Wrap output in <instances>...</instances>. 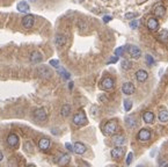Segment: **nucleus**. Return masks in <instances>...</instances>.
I'll return each mask as SVG.
<instances>
[{
	"mask_svg": "<svg viewBox=\"0 0 168 167\" xmlns=\"http://www.w3.org/2000/svg\"><path fill=\"white\" fill-rule=\"evenodd\" d=\"M145 59H146V63H147V65L152 66L154 64V58L152 57L151 55H146L145 56Z\"/></svg>",
	"mask_w": 168,
	"mask_h": 167,
	"instance_id": "obj_29",
	"label": "nucleus"
},
{
	"mask_svg": "<svg viewBox=\"0 0 168 167\" xmlns=\"http://www.w3.org/2000/svg\"><path fill=\"white\" fill-rule=\"evenodd\" d=\"M124 143H125V137L123 135H120V136H115L114 137V144L118 147H122Z\"/></svg>",
	"mask_w": 168,
	"mask_h": 167,
	"instance_id": "obj_24",
	"label": "nucleus"
},
{
	"mask_svg": "<svg viewBox=\"0 0 168 167\" xmlns=\"http://www.w3.org/2000/svg\"><path fill=\"white\" fill-rule=\"evenodd\" d=\"M27 167H36V166H35V165H33V164H30V165H28Z\"/></svg>",
	"mask_w": 168,
	"mask_h": 167,
	"instance_id": "obj_46",
	"label": "nucleus"
},
{
	"mask_svg": "<svg viewBox=\"0 0 168 167\" xmlns=\"http://www.w3.org/2000/svg\"><path fill=\"white\" fill-rule=\"evenodd\" d=\"M122 92L124 94H126V95H131L135 93V86H133L132 83H125L123 84V86H122Z\"/></svg>",
	"mask_w": 168,
	"mask_h": 167,
	"instance_id": "obj_13",
	"label": "nucleus"
},
{
	"mask_svg": "<svg viewBox=\"0 0 168 167\" xmlns=\"http://www.w3.org/2000/svg\"><path fill=\"white\" fill-rule=\"evenodd\" d=\"M132 158H133V153L132 152H130V153L128 154V158H126V165H130L131 164V161H132Z\"/></svg>",
	"mask_w": 168,
	"mask_h": 167,
	"instance_id": "obj_35",
	"label": "nucleus"
},
{
	"mask_svg": "<svg viewBox=\"0 0 168 167\" xmlns=\"http://www.w3.org/2000/svg\"><path fill=\"white\" fill-rule=\"evenodd\" d=\"M101 88L104 91H110L114 88V80L110 77H107L101 81Z\"/></svg>",
	"mask_w": 168,
	"mask_h": 167,
	"instance_id": "obj_6",
	"label": "nucleus"
},
{
	"mask_svg": "<svg viewBox=\"0 0 168 167\" xmlns=\"http://www.w3.org/2000/svg\"><path fill=\"white\" fill-rule=\"evenodd\" d=\"M73 151H74L77 154H84L85 152H86V146H85L84 143L77 142L74 145H73Z\"/></svg>",
	"mask_w": 168,
	"mask_h": 167,
	"instance_id": "obj_16",
	"label": "nucleus"
},
{
	"mask_svg": "<svg viewBox=\"0 0 168 167\" xmlns=\"http://www.w3.org/2000/svg\"><path fill=\"white\" fill-rule=\"evenodd\" d=\"M66 36L63 35V34H57L55 37V44L57 45L58 48H62L66 44Z\"/></svg>",
	"mask_w": 168,
	"mask_h": 167,
	"instance_id": "obj_15",
	"label": "nucleus"
},
{
	"mask_svg": "<svg viewBox=\"0 0 168 167\" xmlns=\"http://www.w3.org/2000/svg\"><path fill=\"white\" fill-rule=\"evenodd\" d=\"M138 139L142 142H147L151 138V131L148 129H140L138 132Z\"/></svg>",
	"mask_w": 168,
	"mask_h": 167,
	"instance_id": "obj_8",
	"label": "nucleus"
},
{
	"mask_svg": "<svg viewBox=\"0 0 168 167\" xmlns=\"http://www.w3.org/2000/svg\"><path fill=\"white\" fill-rule=\"evenodd\" d=\"M87 117H86V114H85L84 110H79L78 113H75L74 116H73V123L78 127H84L87 124Z\"/></svg>",
	"mask_w": 168,
	"mask_h": 167,
	"instance_id": "obj_2",
	"label": "nucleus"
},
{
	"mask_svg": "<svg viewBox=\"0 0 168 167\" xmlns=\"http://www.w3.org/2000/svg\"><path fill=\"white\" fill-rule=\"evenodd\" d=\"M34 21H35V18H34V15H31V14H28L26 15L24 18L22 19V26L27 29H29L31 27L34 26Z\"/></svg>",
	"mask_w": 168,
	"mask_h": 167,
	"instance_id": "obj_9",
	"label": "nucleus"
},
{
	"mask_svg": "<svg viewBox=\"0 0 168 167\" xmlns=\"http://www.w3.org/2000/svg\"><path fill=\"white\" fill-rule=\"evenodd\" d=\"M37 73L43 79H50L51 75H52V71L50 70L48 66H41V67H38V70H37Z\"/></svg>",
	"mask_w": 168,
	"mask_h": 167,
	"instance_id": "obj_3",
	"label": "nucleus"
},
{
	"mask_svg": "<svg viewBox=\"0 0 168 167\" xmlns=\"http://www.w3.org/2000/svg\"><path fill=\"white\" fill-rule=\"evenodd\" d=\"M29 59H30L31 63L37 64V63H41L43 61V56H42V53L40 51H33L30 53V56H29Z\"/></svg>",
	"mask_w": 168,
	"mask_h": 167,
	"instance_id": "obj_12",
	"label": "nucleus"
},
{
	"mask_svg": "<svg viewBox=\"0 0 168 167\" xmlns=\"http://www.w3.org/2000/svg\"><path fill=\"white\" fill-rule=\"evenodd\" d=\"M24 150H26L27 152H33V144H31V142H26L24 143Z\"/></svg>",
	"mask_w": 168,
	"mask_h": 167,
	"instance_id": "obj_30",
	"label": "nucleus"
},
{
	"mask_svg": "<svg viewBox=\"0 0 168 167\" xmlns=\"http://www.w3.org/2000/svg\"><path fill=\"white\" fill-rule=\"evenodd\" d=\"M111 16H108V15H107V16H104V18H103V22H104V23H108V22L109 21H111Z\"/></svg>",
	"mask_w": 168,
	"mask_h": 167,
	"instance_id": "obj_42",
	"label": "nucleus"
},
{
	"mask_svg": "<svg viewBox=\"0 0 168 167\" xmlns=\"http://www.w3.org/2000/svg\"><path fill=\"white\" fill-rule=\"evenodd\" d=\"M99 99H100V101H101V102H106L107 101V97H104V95H100V97H99Z\"/></svg>",
	"mask_w": 168,
	"mask_h": 167,
	"instance_id": "obj_43",
	"label": "nucleus"
},
{
	"mask_svg": "<svg viewBox=\"0 0 168 167\" xmlns=\"http://www.w3.org/2000/svg\"><path fill=\"white\" fill-rule=\"evenodd\" d=\"M143 120H144V122L147 124H151L154 122V114L152 113V111H150V110H147V111H145L144 114H143Z\"/></svg>",
	"mask_w": 168,
	"mask_h": 167,
	"instance_id": "obj_18",
	"label": "nucleus"
},
{
	"mask_svg": "<svg viewBox=\"0 0 168 167\" xmlns=\"http://www.w3.org/2000/svg\"><path fill=\"white\" fill-rule=\"evenodd\" d=\"M7 144H8L11 147H18V144H19L18 135H15V133H11V135L7 137Z\"/></svg>",
	"mask_w": 168,
	"mask_h": 167,
	"instance_id": "obj_14",
	"label": "nucleus"
},
{
	"mask_svg": "<svg viewBox=\"0 0 168 167\" xmlns=\"http://www.w3.org/2000/svg\"><path fill=\"white\" fill-rule=\"evenodd\" d=\"M16 8L21 13H28L30 11V7H29V5H28L27 1H20L18 4V6H16Z\"/></svg>",
	"mask_w": 168,
	"mask_h": 167,
	"instance_id": "obj_19",
	"label": "nucleus"
},
{
	"mask_svg": "<svg viewBox=\"0 0 168 167\" xmlns=\"http://www.w3.org/2000/svg\"><path fill=\"white\" fill-rule=\"evenodd\" d=\"M123 106H124V109L126 110V111H130L131 108H132V101L129 100V99H126V100H124Z\"/></svg>",
	"mask_w": 168,
	"mask_h": 167,
	"instance_id": "obj_28",
	"label": "nucleus"
},
{
	"mask_svg": "<svg viewBox=\"0 0 168 167\" xmlns=\"http://www.w3.org/2000/svg\"><path fill=\"white\" fill-rule=\"evenodd\" d=\"M130 27H131L132 29H137L138 28V21L137 20H133V21L130 22Z\"/></svg>",
	"mask_w": 168,
	"mask_h": 167,
	"instance_id": "obj_36",
	"label": "nucleus"
},
{
	"mask_svg": "<svg viewBox=\"0 0 168 167\" xmlns=\"http://www.w3.org/2000/svg\"><path fill=\"white\" fill-rule=\"evenodd\" d=\"M60 114H62L63 117H69L70 114H71V106L70 105H64L62 107V110H60Z\"/></svg>",
	"mask_w": 168,
	"mask_h": 167,
	"instance_id": "obj_25",
	"label": "nucleus"
},
{
	"mask_svg": "<svg viewBox=\"0 0 168 167\" xmlns=\"http://www.w3.org/2000/svg\"><path fill=\"white\" fill-rule=\"evenodd\" d=\"M66 149L69 150V151H73V147H72L71 144H69V143H66Z\"/></svg>",
	"mask_w": 168,
	"mask_h": 167,
	"instance_id": "obj_44",
	"label": "nucleus"
},
{
	"mask_svg": "<svg viewBox=\"0 0 168 167\" xmlns=\"http://www.w3.org/2000/svg\"><path fill=\"white\" fill-rule=\"evenodd\" d=\"M147 78H148V73H147L145 70H138L137 72H136V79H137L139 83L146 81Z\"/></svg>",
	"mask_w": 168,
	"mask_h": 167,
	"instance_id": "obj_17",
	"label": "nucleus"
},
{
	"mask_svg": "<svg viewBox=\"0 0 168 167\" xmlns=\"http://www.w3.org/2000/svg\"><path fill=\"white\" fill-rule=\"evenodd\" d=\"M50 65H52L53 67H59V62H58L57 59H51L50 61Z\"/></svg>",
	"mask_w": 168,
	"mask_h": 167,
	"instance_id": "obj_34",
	"label": "nucleus"
},
{
	"mask_svg": "<svg viewBox=\"0 0 168 167\" xmlns=\"http://www.w3.org/2000/svg\"><path fill=\"white\" fill-rule=\"evenodd\" d=\"M125 124H126V127L128 128L132 129V128L137 127L138 123L135 117H132V116H128V117H125Z\"/></svg>",
	"mask_w": 168,
	"mask_h": 167,
	"instance_id": "obj_22",
	"label": "nucleus"
},
{
	"mask_svg": "<svg viewBox=\"0 0 168 167\" xmlns=\"http://www.w3.org/2000/svg\"><path fill=\"white\" fill-rule=\"evenodd\" d=\"M79 28H80V29H81V28H82V29H87V25H86L85 22L80 21L79 22Z\"/></svg>",
	"mask_w": 168,
	"mask_h": 167,
	"instance_id": "obj_40",
	"label": "nucleus"
},
{
	"mask_svg": "<svg viewBox=\"0 0 168 167\" xmlns=\"http://www.w3.org/2000/svg\"><path fill=\"white\" fill-rule=\"evenodd\" d=\"M60 74H62L63 77L65 78V79H69V78H70V73H69V72H66L65 70H62V72H60Z\"/></svg>",
	"mask_w": 168,
	"mask_h": 167,
	"instance_id": "obj_37",
	"label": "nucleus"
},
{
	"mask_svg": "<svg viewBox=\"0 0 168 167\" xmlns=\"http://www.w3.org/2000/svg\"><path fill=\"white\" fill-rule=\"evenodd\" d=\"M167 166H168V161H167V160H161V161H160L159 167H167Z\"/></svg>",
	"mask_w": 168,
	"mask_h": 167,
	"instance_id": "obj_39",
	"label": "nucleus"
},
{
	"mask_svg": "<svg viewBox=\"0 0 168 167\" xmlns=\"http://www.w3.org/2000/svg\"><path fill=\"white\" fill-rule=\"evenodd\" d=\"M124 50H125V48H124V47H120V48H117L115 50V56H117V57L122 56V55L124 53Z\"/></svg>",
	"mask_w": 168,
	"mask_h": 167,
	"instance_id": "obj_31",
	"label": "nucleus"
},
{
	"mask_svg": "<svg viewBox=\"0 0 168 167\" xmlns=\"http://www.w3.org/2000/svg\"><path fill=\"white\" fill-rule=\"evenodd\" d=\"M99 111H100V110H99V108H97L96 106H93V107H92V109H91V114L95 116V115L99 114Z\"/></svg>",
	"mask_w": 168,
	"mask_h": 167,
	"instance_id": "obj_33",
	"label": "nucleus"
},
{
	"mask_svg": "<svg viewBox=\"0 0 168 167\" xmlns=\"http://www.w3.org/2000/svg\"><path fill=\"white\" fill-rule=\"evenodd\" d=\"M2 159H4V154H2V152H1V151H0V161H1V160H2Z\"/></svg>",
	"mask_w": 168,
	"mask_h": 167,
	"instance_id": "obj_45",
	"label": "nucleus"
},
{
	"mask_svg": "<svg viewBox=\"0 0 168 167\" xmlns=\"http://www.w3.org/2000/svg\"><path fill=\"white\" fill-rule=\"evenodd\" d=\"M128 52L135 59H138V58H140V56H142L140 49L138 48V47H136V45H128Z\"/></svg>",
	"mask_w": 168,
	"mask_h": 167,
	"instance_id": "obj_4",
	"label": "nucleus"
},
{
	"mask_svg": "<svg viewBox=\"0 0 168 167\" xmlns=\"http://www.w3.org/2000/svg\"><path fill=\"white\" fill-rule=\"evenodd\" d=\"M81 1H84V0H81Z\"/></svg>",
	"mask_w": 168,
	"mask_h": 167,
	"instance_id": "obj_48",
	"label": "nucleus"
},
{
	"mask_svg": "<svg viewBox=\"0 0 168 167\" xmlns=\"http://www.w3.org/2000/svg\"><path fill=\"white\" fill-rule=\"evenodd\" d=\"M138 14L137 13H126L125 14V19H128V20H130V19H135L137 18Z\"/></svg>",
	"mask_w": 168,
	"mask_h": 167,
	"instance_id": "obj_32",
	"label": "nucleus"
},
{
	"mask_svg": "<svg viewBox=\"0 0 168 167\" xmlns=\"http://www.w3.org/2000/svg\"><path fill=\"white\" fill-rule=\"evenodd\" d=\"M118 61V57L117 56H114V57H111L109 61H108V64H113V63H116Z\"/></svg>",
	"mask_w": 168,
	"mask_h": 167,
	"instance_id": "obj_38",
	"label": "nucleus"
},
{
	"mask_svg": "<svg viewBox=\"0 0 168 167\" xmlns=\"http://www.w3.org/2000/svg\"><path fill=\"white\" fill-rule=\"evenodd\" d=\"M111 157L115 159V160H120V159L123 158V156H124V150L123 147H114V149L111 150Z\"/></svg>",
	"mask_w": 168,
	"mask_h": 167,
	"instance_id": "obj_10",
	"label": "nucleus"
},
{
	"mask_svg": "<svg viewBox=\"0 0 168 167\" xmlns=\"http://www.w3.org/2000/svg\"><path fill=\"white\" fill-rule=\"evenodd\" d=\"M147 28H148V30L151 31H157L158 30V28H159V22L157 20V18H150L147 20Z\"/></svg>",
	"mask_w": 168,
	"mask_h": 167,
	"instance_id": "obj_11",
	"label": "nucleus"
},
{
	"mask_svg": "<svg viewBox=\"0 0 168 167\" xmlns=\"http://www.w3.org/2000/svg\"><path fill=\"white\" fill-rule=\"evenodd\" d=\"M80 165H79V167H91L89 166V164H87L86 161H80Z\"/></svg>",
	"mask_w": 168,
	"mask_h": 167,
	"instance_id": "obj_41",
	"label": "nucleus"
},
{
	"mask_svg": "<svg viewBox=\"0 0 168 167\" xmlns=\"http://www.w3.org/2000/svg\"><path fill=\"white\" fill-rule=\"evenodd\" d=\"M167 167H168V166H167Z\"/></svg>",
	"mask_w": 168,
	"mask_h": 167,
	"instance_id": "obj_49",
	"label": "nucleus"
},
{
	"mask_svg": "<svg viewBox=\"0 0 168 167\" xmlns=\"http://www.w3.org/2000/svg\"><path fill=\"white\" fill-rule=\"evenodd\" d=\"M46 117H48L46 111H45V109H43V108H38V109H36L35 111H34V119H35L36 121H38V122L45 121Z\"/></svg>",
	"mask_w": 168,
	"mask_h": 167,
	"instance_id": "obj_5",
	"label": "nucleus"
},
{
	"mask_svg": "<svg viewBox=\"0 0 168 167\" xmlns=\"http://www.w3.org/2000/svg\"><path fill=\"white\" fill-rule=\"evenodd\" d=\"M70 156L69 154H60L59 156V158L56 160L58 163V165L59 166H65V165H67V164L70 163Z\"/></svg>",
	"mask_w": 168,
	"mask_h": 167,
	"instance_id": "obj_20",
	"label": "nucleus"
},
{
	"mask_svg": "<svg viewBox=\"0 0 168 167\" xmlns=\"http://www.w3.org/2000/svg\"><path fill=\"white\" fill-rule=\"evenodd\" d=\"M153 14H154V16H157V18H162V16H165L166 8H165L164 5H161V4L155 5L154 8H153Z\"/></svg>",
	"mask_w": 168,
	"mask_h": 167,
	"instance_id": "obj_7",
	"label": "nucleus"
},
{
	"mask_svg": "<svg viewBox=\"0 0 168 167\" xmlns=\"http://www.w3.org/2000/svg\"><path fill=\"white\" fill-rule=\"evenodd\" d=\"M121 65H122V67H123L124 70H130L132 67V63L130 62V61H128V59H123L122 63H121Z\"/></svg>",
	"mask_w": 168,
	"mask_h": 167,
	"instance_id": "obj_27",
	"label": "nucleus"
},
{
	"mask_svg": "<svg viewBox=\"0 0 168 167\" xmlns=\"http://www.w3.org/2000/svg\"><path fill=\"white\" fill-rule=\"evenodd\" d=\"M118 130V122L116 120H110L108 121L103 128V131L106 135H109V136H114L116 132Z\"/></svg>",
	"mask_w": 168,
	"mask_h": 167,
	"instance_id": "obj_1",
	"label": "nucleus"
},
{
	"mask_svg": "<svg viewBox=\"0 0 168 167\" xmlns=\"http://www.w3.org/2000/svg\"><path fill=\"white\" fill-rule=\"evenodd\" d=\"M136 167H145V166H143V165H138V166H136Z\"/></svg>",
	"mask_w": 168,
	"mask_h": 167,
	"instance_id": "obj_47",
	"label": "nucleus"
},
{
	"mask_svg": "<svg viewBox=\"0 0 168 167\" xmlns=\"http://www.w3.org/2000/svg\"><path fill=\"white\" fill-rule=\"evenodd\" d=\"M158 40L162 43H168V30L167 29H162L158 34Z\"/></svg>",
	"mask_w": 168,
	"mask_h": 167,
	"instance_id": "obj_21",
	"label": "nucleus"
},
{
	"mask_svg": "<svg viewBox=\"0 0 168 167\" xmlns=\"http://www.w3.org/2000/svg\"><path fill=\"white\" fill-rule=\"evenodd\" d=\"M50 141H49L48 138H42V139H40V142H38V146H40L41 150H48L49 147H50Z\"/></svg>",
	"mask_w": 168,
	"mask_h": 167,
	"instance_id": "obj_23",
	"label": "nucleus"
},
{
	"mask_svg": "<svg viewBox=\"0 0 168 167\" xmlns=\"http://www.w3.org/2000/svg\"><path fill=\"white\" fill-rule=\"evenodd\" d=\"M158 119H159L160 122H162V123H165V122H167L168 121V111L167 110H161L159 113V115H158Z\"/></svg>",
	"mask_w": 168,
	"mask_h": 167,
	"instance_id": "obj_26",
	"label": "nucleus"
}]
</instances>
